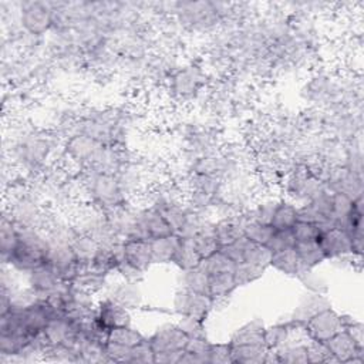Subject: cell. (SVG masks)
Here are the masks:
<instances>
[{"mask_svg": "<svg viewBox=\"0 0 364 364\" xmlns=\"http://www.w3.org/2000/svg\"><path fill=\"white\" fill-rule=\"evenodd\" d=\"M47 246V236L40 229H18V243L3 266H9L16 273L28 274L46 264Z\"/></svg>", "mask_w": 364, "mask_h": 364, "instance_id": "cell-1", "label": "cell"}, {"mask_svg": "<svg viewBox=\"0 0 364 364\" xmlns=\"http://www.w3.org/2000/svg\"><path fill=\"white\" fill-rule=\"evenodd\" d=\"M84 191L91 205L105 212L125 205L128 199L115 173L87 172Z\"/></svg>", "mask_w": 364, "mask_h": 364, "instance_id": "cell-2", "label": "cell"}, {"mask_svg": "<svg viewBox=\"0 0 364 364\" xmlns=\"http://www.w3.org/2000/svg\"><path fill=\"white\" fill-rule=\"evenodd\" d=\"M53 136L44 132H28L13 145V158L24 168L41 166L53 149Z\"/></svg>", "mask_w": 364, "mask_h": 364, "instance_id": "cell-3", "label": "cell"}, {"mask_svg": "<svg viewBox=\"0 0 364 364\" xmlns=\"http://www.w3.org/2000/svg\"><path fill=\"white\" fill-rule=\"evenodd\" d=\"M47 236V235H46ZM47 256L46 264L54 270L61 282L74 283L81 272V266L78 264L74 250L70 242L55 240L47 237Z\"/></svg>", "mask_w": 364, "mask_h": 364, "instance_id": "cell-4", "label": "cell"}, {"mask_svg": "<svg viewBox=\"0 0 364 364\" xmlns=\"http://www.w3.org/2000/svg\"><path fill=\"white\" fill-rule=\"evenodd\" d=\"M171 233H173V230L169 223L162 218V215L154 208L146 206L136 208L125 239H139L151 242Z\"/></svg>", "mask_w": 364, "mask_h": 364, "instance_id": "cell-5", "label": "cell"}, {"mask_svg": "<svg viewBox=\"0 0 364 364\" xmlns=\"http://www.w3.org/2000/svg\"><path fill=\"white\" fill-rule=\"evenodd\" d=\"M216 301L203 293L178 287L172 297V310L179 317H189L206 321Z\"/></svg>", "mask_w": 364, "mask_h": 364, "instance_id": "cell-6", "label": "cell"}, {"mask_svg": "<svg viewBox=\"0 0 364 364\" xmlns=\"http://www.w3.org/2000/svg\"><path fill=\"white\" fill-rule=\"evenodd\" d=\"M105 146L107 145L85 134L75 132L74 135L67 138L64 144V154L74 165L80 166L84 171H88L101 156Z\"/></svg>", "mask_w": 364, "mask_h": 364, "instance_id": "cell-7", "label": "cell"}, {"mask_svg": "<svg viewBox=\"0 0 364 364\" xmlns=\"http://www.w3.org/2000/svg\"><path fill=\"white\" fill-rule=\"evenodd\" d=\"M18 21L27 34L43 36L53 28V10L46 1H23Z\"/></svg>", "mask_w": 364, "mask_h": 364, "instance_id": "cell-8", "label": "cell"}, {"mask_svg": "<svg viewBox=\"0 0 364 364\" xmlns=\"http://www.w3.org/2000/svg\"><path fill=\"white\" fill-rule=\"evenodd\" d=\"M344 328L343 318L338 311H336L333 307H328L316 316H313L310 320H307L303 324V336L306 340L313 341H327L334 334L341 331Z\"/></svg>", "mask_w": 364, "mask_h": 364, "instance_id": "cell-9", "label": "cell"}, {"mask_svg": "<svg viewBox=\"0 0 364 364\" xmlns=\"http://www.w3.org/2000/svg\"><path fill=\"white\" fill-rule=\"evenodd\" d=\"M219 4L215 3H175V13L181 24L191 28H205L215 23L219 16Z\"/></svg>", "mask_w": 364, "mask_h": 364, "instance_id": "cell-10", "label": "cell"}, {"mask_svg": "<svg viewBox=\"0 0 364 364\" xmlns=\"http://www.w3.org/2000/svg\"><path fill=\"white\" fill-rule=\"evenodd\" d=\"M155 354H182L189 337L179 323H164L149 337Z\"/></svg>", "mask_w": 364, "mask_h": 364, "instance_id": "cell-11", "label": "cell"}, {"mask_svg": "<svg viewBox=\"0 0 364 364\" xmlns=\"http://www.w3.org/2000/svg\"><path fill=\"white\" fill-rule=\"evenodd\" d=\"M317 242L320 243L327 260L338 262L341 259L354 257L351 239L343 228H338V226L324 228Z\"/></svg>", "mask_w": 364, "mask_h": 364, "instance_id": "cell-12", "label": "cell"}, {"mask_svg": "<svg viewBox=\"0 0 364 364\" xmlns=\"http://www.w3.org/2000/svg\"><path fill=\"white\" fill-rule=\"evenodd\" d=\"M18 229H38L43 220L41 209L36 202L34 196L24 193L17 196L10 206L4 209Z\"/></svg>", "mask_w": 364, "mask_h": 364, "instance_id": "cell-13", "label": "cell"}, {"mask_svg": "<svg viewBox=\"0 0 364 364\" xmlns=\"http://www.w3.org/2000/svg\"><path fill=\"white\" fill-rule=\"evenodd\" d=\"M324 344L327 346L336 363H364V347H360L346 328L324 341Z\"/></svg>", "mask_w": 364, "mask_h": 364, "instance_id": "cell-14", "label": "cell"}, {"mask_svg": "<svg viewBox=\"0 0 364 364\" xmlns=\"http://www.w3.org/2000/svg\"><path fill=\"white\" fill-rule=\"evenodd\" d=\"M105 296L131 311L139 309L144 303V293L139 282L125 279H121L115 283H108L105 287Z\"/></svg>", "mask_w": 364, "mask_h": 364, "instance_id": "cell-15", "label": "cell"}, {"mask_svg": "<svg viewBox=\"0 0 364 364\" xmlns=\"http://www.w3.org/2000/svg\"><path fill=\"white\" fill-rule=\"evenodd\" d=\"M169 80L171 90L178 98H191L202 88L205 75L199 67L189 65L173 73Z\"/></svg>", "mask_w": 364, "mask_h": 364, "instance_id": "cell-16", "label": "cell"}, {"mask_svg": "<svg viewBox=\"0 0 364 364\" xmlns=\"http://www.w3.org/2000/svg\"><path fill=\"white\" fill-rule=\"evenodd\" d=\"M121 259H124L129 266L145 274L154 266L151 243L148 240L139 239H122Z\"/></svg>", "mask_w": 364, "mask_h": 364, "instance_id": "cell-17", "label": "cell"}, {"mask_svg": "<svg viewBox=\"0 0 364 364\" xmlns=\"http://www.w3.org/2000/svg\"><path fill=\"white\" fill-rule=\"evenodd\" d=\"M95 317L108 330L132 324L131 310L104 296L95 303Z\"/></svg>", "mask_w": 364, "mask_h": 364, "instance_id": "cell-18", "label": "cell"}, {"mask_svg": "<svg viewBox=\"0 0 364 364\" xmlns=\"http://www.w3.org/2000/svg\"><path fill=\"white\" fill-rule=\"evenodd\" d=\"M328 307H331V301L327 297V294L307 291L306 294H303L300 297L299 303L296 304V307L290 316V320L303 326L313 316H316L317 313H320Z\"/></svg>", "mask_w": 364, "mask_h": 364, "instance_id": "cell-19", "label": "cell"}, {"mask_svg": "<svg viewBox=\"0 0 364 364\" xmlns=\"http://www.w3.org/2000/svg\"><path fill=\"white\" fill-rule=\"evenodd\" d=\"M60 283L61 280L58 279V276L47 264H43L31 270L28 274H26V284L38 297H43V299L50 296L58 287Z\"/></svg>", "mask_w": 364, "mask_h": 364, "instance_id": "cell-20", "label": "cell"}, {"mask_svg": "<svg viewBox=\"0 0 364 364\" xmlns=\"http://www.w3.org/2000/svg\"><path fill=\"white\" fill-rule=\"evenodd\" d=\"M301 330H303V326H300L299 323H296L290 318L286 321L274 323L272 326H266V328H264L266 347L269 350H276V348L284 346L286 343H289L290 340H293L296 333L303 334Z\"/></svg>", "mask_w": 364, "mask_h": 364, "instance_id": "cell-21", "label": "cell"}, {"mask_svg": "<svg viewBox=\"0 0 364 364\" xmlns=\"http://www.w3.org/2000/svg\"><path fill=\"white\" fill-rule=\"evenodd\" d=\"M243 223H245L243 213L233 215V216H223L222 219L213 222L215 236L220 247L228 246L243 236Z\"/></svg>", "mask_w": 364, "mask_h": 364, "instance_id": "cell-22", "label": "cell"}, {"mask_svg": "<svg viewBox=\"0 0 364 364\" xmlns=\"http://www.w3.org/2000/svg\"><path fill=\"white\" fill-rule=\"evenodd\" d=\"M264 323L260 318H253L250 321H246L240 327H237L230 338L229 343L232 346L239 344H266L264 341Z\"/></svg>", "mask_w": 364, "mask_h": 364, "instance_id": "cell-23", "label": "cell"}, {"mask_svg": "<svg viewBox=\"0 0 364 364\" xmlns=\"http://www.w3.org/2000/svg\"><path fill=\"white\" fill-rule=\"evenodd\" d=\"M232 346V344H230ZM270 350L266 344H239L232 346V364H264Z\"/></svg>", "mask_w": 364, "mask_h": 364, "instance_id": "cell-24", "label": "cell"}, {"mask_svg": "<svg viewBox=\"0 0 364 364\" xmlns=\"http://www.w3.org/2000/svg\"><path fill=\"white\" fill-rule=\"evenodd\" d=\"M270 269L289 277H297L303 272L301 263L294 247L273 252L270 257Z\"/></svg>", "mask_w": 364, "mask_h": 364, "instance_id": "cell-25", "label": "cell"}, {"mask_svg": "<svg viewBox=\"0 0 364 364\" xmlns=\"http://www.w3.org/2000/svg\"><path fill=\"white\" fill-rule=\"evenodd\" d=\"M274 363L282 364H307V341L290 340L284 346L270 350Z\"/></svg>", "mask_w": 364, "mask_h": 364, "instance_id": "cell-26", "label": "cell"}, {"mask_svg": "<svg viewBox=\"0 0 364 364\" xmlns=\"http://www.w3.org/2000/svg\"><path fill=\"white\" fill-rule=\"evenodd\" d=\"M209 351L210 341L206 337H189L181 358L179 364H209Z\"/></svg>", "mask_w": 364, "mask_h": 364, "instance_id": "cell-27", "label": "cell"}, {"mask_svg": "<svg viewBox=\"0 0 364 364\" xmlns=\"http://www.w3.org/2000/svg\"><path fill=\"white\" fill-rule=\"evenodd\" d=\"M18 243V228L9 216L6 210H3L1 222H0V255L1 264H6L10 255L16 249Z\"/></svg>", "mask_w": 364, "mask_h": 364, "instance_id": "cell-28", "label": "cell"}, {"mask_svg": "<svg viewBox=\"0 0 364 364\" xmlns=\"http://www.w3.org/2000/svg\"><path fill=\"white\" fill-rule=\"evenodd\" d=\"M181 236L176 233H171L168 236H162L151 240V253L154 264H168L172 263L173 255L179 245Z\"/></svg>", "mask_w": 364, "mask_h": 364, "instance_id": "cell-29", "label": "cell"}, {"mask_svg": "<svg viewBox=\"0 0 364 364\" xmlns=\"http://www.w3.org/2000/svg\"><path fill=\"white\" fill-rule=\"evenodd\" d=\"M294 250L299 256V260L301 263L303 270L307 269H317L321 266L327 259L326 255L317 240L311 242H296Z\"/></svg>", "mask_w": 364, "mask_h": 364, "instance_id": "cell-30", "label": "cell"}, {"mask_svg": "<svg viewBox=\"0 0 364 364\" xmlns=\"http://www.w3.org/2000/svg\"><path fill=\"white\" fill-rule=\"evenodd\" d=\"M202 263L199 253L196 252L191 237H181L172 263L178 270H189L198 267Z\"/></svg>", "mask_w": 364, "mask_h": 364, "instance_id": "cell-31", "label": "cell"}, {"mask_svg": "<svg viewBox=\"0 0 364 364\" xmlns=\"http://www.w3.org/2000/svg\"><path fill=\"white\" fill-rule=\"evenodd\" d=\"M178 287H183L192 291L203 293L209 296V279L203 267L199 264L198 267L189 270H179L178 276Z\"/></svg>", "mask_w": 364, "mask_h": 364, "instance_id": "cell-32", "label": "cell"}, {"mask_svg": "<svg viewBox=\"0 0 364 364\" xmlns=\"http://www.w3.org/2000/svg\"><path fill=\"white\" fill-rule=\"evenodd\" d=\"M71 247L74 250L78 264L81 266V269H85L92 263V260L97 255V250L100 247V243L88 235L78 233L77 237L73 240Z\"/></svg>", "mask_w": 364, "mask_h": 364, "instance_id": "cell-33", "label": "cell"}, {"mask_svg": "<svg viewBox=\"0 0 364 364\" xmlns=\"http://www.w3.org/2000/svg\"><path fill=\"white\" fill-rule=\"evenodd\" d=\"M191 239H192V243H193V246H195V249L199 253L202 260L212 256L218 250H220V245H219V242L215 236L213 222H209L205 228H202Z\"/></svg>", "mask_w": 364, "mask_h": 364, "instance_id": "cell-34", "label": "cell"}, {"mask_svg": "<svg viewBox=\"0 0 364 364\" xmlns=\"http://www.w3.org/2000/svg\"><path fill=\"white\" fill-rule=\"evenodd\" d=\"M296 222H297V206L290 200L282 199L274 210L270 226L274 230H284V229H291Z\"/></svg>", "mask_w": 364, "mask_h": 364, "instance_id": "cell-35", "label": "cell"}, {"mask_svg": "<svg viewBox=\"0 0 364 364\" xmlns=\"http://www.w3.org/2000/svg\"><path fill=\"white\" fill-rule=\"evenodd\" d=\"M144 338H145V336L138 328H135L132 324H129V326L115 327V328L109 330L107 341L131 348Z\"/></svg>", "mask_w": 364, "mask_h": 364, "instance_id": "cell-36", "label": "cell"}, {"mask_svg": "<svg viewBox=\"0 0 364 364\" xmlns=\"http://www.w3.org/2000/svg\"><path fill=\"white\" fill-rule=\"evenodd\" d=\"M282 199L277 198H267V199H262L259 203H256L252 209L247 210V213H245V216L250 220H256L259 223H264V225H270L272 218L274 215V210L277 208V205L280 203Z\"/></svg>", "mask_w": 364, "mask_h": 364, "instance_id": "cell-37", "label": "cell"}, {"mask_svg": "<svg viewBox=\"0 0 364 364\" xmlns=\"http://www.w3.org/2000/svg\"><path fill=\"white\" fill-rule=\"evenodd\" d=\"M266 272H267V269L253 264V263H247V262L236 264L235 266V282H236L237 289L257 282L259 279H262L264 276Z\"/></svg>", "mask_w": 364, "mask_h": 364, "instance_id": "cell-38", "label": "cell"}, {"mask_svg": "<svg viewBox=\"0 0 364 364\" xmlns=\"http://www.w3.org/2000/svg\"><path fill=\"white\" fill-rule=\"evenodd\" d=\"M245 216V213H243ZM274 229L270 225L259 223L256 220H250L245 216V223H243V236L250 239L255 243L266 246L267 242L270 240Z\"/></svg>", "mask_w": 364, "mask_h": 364, "instance_id": "cell-39", "label": "cell"}, {"mask_svg": "<svg viewBox=\"0 0 364 364\" xmlns=\"http://www.w3.org/2000/svg\"><path fill=\"white\" fill-rule=\"evenodd\" d=\"M127 363L129 364H155V350L148 337L131 347Z\"/></svg>", "mask_w": 364, "mask_h": 364, "instance_id": "cell-40", "label": "cell"}, {"mask_svg": "<svg viewBox=\"0 0 364 364\" xmlns=\"http://www.w3.org/2000/svg\"><path fill=\"white\" fill-rule=\"evenodd\" d=\"M306 289L307 291H314V293H324L327 294L328 291V283L324 276L316 272V269H307L303 270L297 277H296Z\"/></svg>", "mask_w": 364, "mask_h": 364, "instance_id": "cell-41", "label": "cell"}, {"mask_svg": "<svg viewBox=\"0 0 364 364\" xmlns=\"http://www.w3.org/2000/svg\"><path fill=\"white\" fill-rule=\"evenodd\" d=\"M327 228V226H320L316 223H309V222H301L297 220L291 232L294 235L296 242H311V240H317L321 230Z\"/></svg>", "mask_w": 364, "mask_h": 364, "instance_id": "cell-42", "label": "cell"}, {"mask_svg": "<svg viewBox=\"0 0 364 364\" xmlns=\"http://www.w3.org/2000/svg\"><path fill=\"white\" fill-rule=\"evenodd\" d=\"M307 361L311 364L336 363L327 346L321 341H313V340H307Z\"/></svg>", "mask_w": 364, "mask_h": 364, "instance_id": "cell-43", "label": "cell"}, {"mask_svg": "<svg viewBox=\"0 0 364 364\" xmlns=\"http://www.w3.org/2000/svg\"><path fill=\"white\" fill-rule=\"evenodd\" d=\"M294 245H296V239L291 229H284V230H274L266 247L273 253L283 249L294 247Z\"/></svg>", "mask_w": 364, "mask_h": 364, "instance_id": "cell-44", "label": "cell"}, {"mask_svg": "<svg viewBox=\"0 0 364 364\" xmlns=\"http://www.w3.org/2000/svg\"><path fill=\"white\" fill-rule=\"evenodd\" d=\"M230 351H232V346L229 341L210 343L209 364H232Z\"/></svg>", "mask_w": 364, "mask_h": 364, "instance_id": "cell-45", "label": "cell"}, {"mask_svg": "<svg viewBox=\"0 0 364 364\" xmlns=\"http://www.w3.org/2000/svg\"><path fill=\"white\" fill-rule=\"evenodd\" d=\"M179 326L185 330L188 337H206V327H205V321L202 320L181 317Z\"/></svg>", "mask_w": 364, "mask_h": 364, "instance_id": "cell-46", "label": "cell"}]
</instances>
